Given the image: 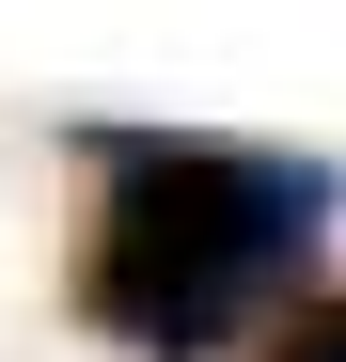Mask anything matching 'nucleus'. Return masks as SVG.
<instances>
[{
    "label": "nucleus",
    "instance_id": "1",
    "mask_svg": "<svg viewBox=\"0 0 346 362\" xmlns=\"http://www.w3.org/2000/svg\"><path fill=\"white\" fill-rule=\"evenodd\" d=\"M95 158V236H79V331L142 362H205L268 331L315 284V236L346 221V173L220 142V127H64Z\"/></svg>",
    "mask_w": 346,
    "mask_h": 362
},
{
    "label": "nucleus",
    "instance_id": "2",
    "mask_svg": "<svg viewBox=\"0 0 346 362\" xmlns=\"http://www.w3.org/2000/svg\"><path fill=\"white\" fill-rule=\"evenodd\" d=\"M268 362H346V284H299L268 315Z\"/></svg>",
    "mask_w": 346,
    "mask_h": 362
}]
</instances>
